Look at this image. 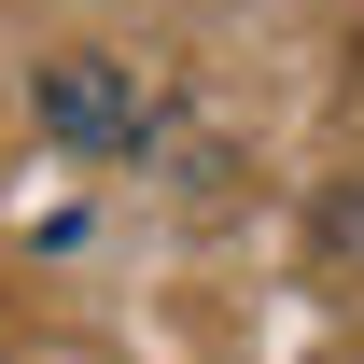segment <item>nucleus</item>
<instances>
[{
  "label": "nucleus",
  "mask_w": 364,
  "mask_h": 364,
  "mask_svg": "<svg viewBox=\"0 0 364 364\" xmlns=\"http://www.w3.org/2000/svg\"><path fill=\"white\" fill-rule=\"evenodd\" d=\"M43 127L85 140V154H98V140H140V85L112 70V56H56V70H43Z\"/></svg>",
  "instance_id": "nucleus-1"
}]
</instances>
